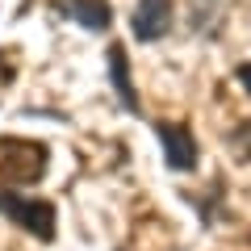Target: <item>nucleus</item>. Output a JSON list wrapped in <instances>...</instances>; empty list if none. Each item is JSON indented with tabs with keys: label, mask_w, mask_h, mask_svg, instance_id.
Listing matches in <instances>:
<instances>
[{
	"label": "nucleus",
	"mask_w": 251,
	"mask_h": 251,
	"mask_svg": "<svg viewBox=\"0 0 251 251\" xmlns=\"http://www.w3.org/2000/svg\"><path fill=\"white\" fill-rule=\"evenodd\" d=\"M46 176V147L34 138H0V180L4 184H38Z\"/></svg>",
	"instance_id": "obj_1"
},
{
	"label": "nucleus",
	"mask_w": 251,
	"mask_h": 251,
	"mask_svg": "<svg viewBox=\"0 0 251 251\" xmlns=\"http://www.w3.org/2000/svg\"><path fill=\"white\" fill-rule=\"evenodd\" d=\"M0 214L9 218L13 226L29 230L38 243H50L54 239V205H50V201H29V197H21V193L0 188Z\"/></svg>",
	"instance_id": "obj_2"
},
{
	"label": "nucleus",
	"mask_w": 251,
	"mask_h": 251,
	"mask_svg": "<svg viewBox=\"0 0 251 251\" xmlns=\"http://www.w3.org/2000/svg\"><path fill=\"white\" fill-rule=\"evenodd\" d=\"M155 138L163 147V159L172 172H193L197 168V138L180 122H155Z\"/></svg>",
	"instance_id": "obj_3"
},
{
	"label": "nucleus",
	"mask_w": 251,
	"mask_h": 251,
	"mask_svg": "<svg viewBox=\"0 0 251 251\" xmlns=\"http://www.w3.org/2000/svg\"><path fill=\"white\" fill-rule=\"evenodd\" d=\"M172 17H176L172 0H138L134 13H130V29H134L138 42H159L172 29Z\"/></svg>",
	"instance_id": "obj_4"
},
{
	"label": "nucleus",
	"mask_w": 251,
	"mask_h": 251,
	"mask_svg": "<svg viewBox=\"0 0 251 251\" xmlns=\"http://www.w3.org/2000/svg\"><path fill=\"white\" fill-rule=\"evenodd\" d=\"M59 17H72L75 25L92 29V34H105L113 25V9H109V0H54L50 4Z\"/></svg>",
	"instance_id": "obj_5"
},
{
	"label": "nucleus",
	"mask_w": 251,
	"mask_h": 251,
	"mask_svg": "<svg viewBox=\"0 0 251 251\" xmlns=\"http://www.w3.org/2000/svg\"><path fill=\"white\" fill-rule=\"evenodd\" d=\"M105 59H109V80H113V88H117V100H122L130 113H143V100H138L134 80H130V63H126V46L113 42Z\"/></svg>",
	"instance_id": "obj_6"
},
{
	"label": "nucleus",
	"mask_w": 251,
	"mask_h": 251,
	"mask_svg": "<svg viewBox=\"0 0 251 251\" xmlns=\"http://www.w3.org/2000/svg\"><path fill=\"white\" fill-rule=\"evenodd\" d=\"M226 143H230V151L239 155V163H251V117H247V122H239V126H234Z\"/></svg>",
	"instance_id": "obj_7"
},
{
	"label": "nucleus",
	"mask_w": 251,
	"mask_h": 251,
	"mask_svg": "<svg viewBox=\"0 0 251 251\" xmlns=\"http://www.w3.org/2000/svg\"><path fill=\"white\" fill-rule=\"evenodd\" d=\"M234 75H239V84H243V88H247V97H251V63H243V67H239V72H234Z\"/></svg>",
	"instance_id": "obj_8"
}]
</instances>
